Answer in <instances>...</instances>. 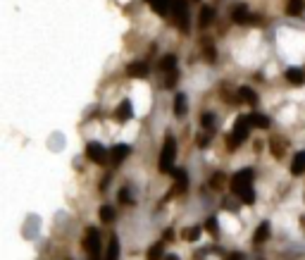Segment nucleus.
Masks as SVG:
<instances>
[{"instance_id": "1", "label": "nucleus", "mask_w": 305, "mask_h": 260, "mask_svg": "<svg viewBox=\"0 0 305 260\" xmlns=\"http://www.w3.org/2000/svg\"><path fill=\"white\" fill-rule=\"evenodd\" d=\"M232 191L241 198V203H255V191H253V172L241 169L232 177Z\"/></svg>"}, {"instance_id": "2", "label": "nucleus", "mask_w": 305, "mask_h": 260, "mask_svg": "<svg viewBox=\"0 0 305 260\" xmlns=\"http://www.w3.org/2000/svg\"><path fill=\"white\" fill-rule=\"evenodd\" d=\"M174 158H177V141L172 136H167L164 146H162V153H160V172H172Z\"/></svg>"}, {"instance_id": "3", "label": "nucleus", "mask_w": 305, "mask_h": 260, "mask_svg": "<svg viewBox=\"0 0 305 260\" xmlns=\"http://www.w3.org/2000/svg\"><path fill=\"white\" fill-rule=\"evenodd\" d=\"M251 115H241L238 119H236V124H234V131H232V139H229V143H232V148H236L241 141H246L248 139V131H251Z\"/></svg>"}, {"instance_id": "4", "label": "nucleus", "mask_w": 305, "mask_h": 260, "mask_svg": "<svg viewBox=\"0 0 305 260\" xmlns=\"http://www.w3.org/2000/svg\"><path fill=\"white\" fill-rule=\"evenodd\" d=\"M84 248H86V253H91V256H95V253H98V248H100V234H98V229H95V227H89V229H86Z\"/></svg>"}, {"instance_id": "5", "label": "nucleus", "mask_w": 305, "mask_h": 260, "mask_svg": "<svg viewBox=\"0 0 305 260\" xmlns=\"http://www.w3.org/2000/svg\"><path fill=\"white\" fill-rule=\"evenodd\" d=\"M186 15H188V5H186V0H174V5H172V19L179 24L181 29L186 26Z\"/></svg>"}, {"instance_id": "6", "label": "nucleus", "mask_w": 305, "mask_h": 260, "mask_svg": "<svg viewBox=\"0 0 305 260\" xmlns=\"http://www.w3.org/2000/svg\"><path fill=\"white\" fill-rule=\"evenodd\" d=\"M86 155H89V160L98 163V165H103V163L108 160V150L103 148L100 143H89V146H86Z\"/></svg>"}, {"instance_id": "7", "label": "nucleus", "mask_w": 305, "mask_h": 260, "mask_svg": "<svg viewBox=\"0 0 305 260\" xmlns=\"http://www.w3.org/2000/svg\"><path fill=\"white\" fill-rule=\"evenodd\" d=\"M129 153H131V148L126 146V143H117L115 148L110 150V160H112V165L117 167V165H122L126 158H129Z\"/></svg>"}, {"instance_id": "8", "label": "nucleus", "mask_w": 305, "mask_h": 260, "mask_svg": "<svg viewBox=\"0 0 305 260\" xmlns=\"http://www.w3.org/2000/svg\"><path fill=\"white\" fill-rule=\"evenodd\" d=\"M126 74L134 76V79H145L148 76V65L145 62H131L129 70H126Z\"/></svg>"}, {"instance_id": "9", "label": "nucleus", "mask_w": 305, "mask_h": 260, "mask_svg": "<svg viewBox=\"0 0 305 260\" xmlns=\"http://www.w3.org/2000/svg\"><path fill=\"white\" fill-rule=\"evenodd\" d=\"M305 172V150L301 153H296V158H293V163H291V174L293 177H301Z\"/></svg>"}, {"instance_id": "10", "label": "nucleus", "mask_w": 305, "mask_h": 260, "mask_svg": "<svg viewBox=\"0 0 305 260\" xmlns=\"http://www.w3.org/2000/svg\"><path fill=\"white\" fill-rule=\"evenodd\" d=\"M232 19L236 22V24H246L248 19H251V10L246 7V5H236L232 12Z\"/></svg>"}, {"instance_id": "11", "label": "nucleus", "mask_w": 305, "mask_h": 260, "mask_svg": "<svg viewBox=\"0 0 305 260\" xmlns=\"http://www.w3.org/2000/svg\"><path fill=\"white\" fill-rule=\"evenodd\" d=\"M212 19H215V10H212L210 5H203V7H200V17H198V24L205 29V26H208Z\"/></svg>"}, {"instance_id": "12", "label": "nucleus", "mask_w": 305, "mask_h": 260, "mask_svg": "<svg viewBox=\"0 0 305 260\" xmlns=\"http://www.w3.org/2000/svg\"><path fill=\"white\" fill-rule=\"evenodd\" d=\"M145 2H148V5L158 12V15H164V12L174 5V0H145Z\"/></svg>"}, {"instance_id": "13", "label": "nucleus", "mask_w": 305, "mask_h": 260, "mask_svg": "<svg viewBox=\"0 0 305 260\" xmlns=\"http://www.w3.org/2000/svg\"><path fill=\"white\" fill-rule=\"evenodd\" d=\"M286 79L293 84V86H301L305 81V74L298 70V67H291V70H286Z\"/></svg>"}, {"instance_id": "14", "label": "nucleus", "mask_w": 305, "mask_h": 260, "mask_svg": "<svg viewBox=\"0 0 305 260\" xmlns=\"http://www.w3.org/2000/svg\"><path fill=\"white\" fill-rule=\"evenodd\" d=\"M105 260H119V239H117V236H112V239H110Z\"/></svg>"}, {"instance_id": "15", "label": "nucleus", "mask_w": 305, "mask_h": 260, "mask_svg": "<svg viewBox=\"0 0 305 260\" xmlns=\"http://www.w3.org/2000/svg\"><path fill=\"white\" fill-rule=\"evenodd\" d=\"M269 239V224L267 222H262L258 229H255V236H253V241L255 243H265Z\"/></svg>"}, {"instance_id": "16", "label": "nucleus", "mask_w": 305, "mask_h": 260, "mask_svg": "<svg viewBox=\"0 0 305 260\" xmlns=\"http://www.w3.org/2000/svg\"><path fill=\"white\" fill-rule=\"evenodd\" d=\"M303 10H305V0H288L286 12L291 15V17H298V15H301Z\"/></svg>"}, {"instance_id": "17", "label": "nucleus", "mask_w": 305, "mask_h": 260, "mask_svg": "<svg viewBox=\"0 0 305 260\" xmlns=\"http://www.w3.org/2000/svg\"><path fill=\"white\" fill-rule=\"evenodd\" d=\"M238 95H241V100H246V103H251V105H258V95H255V91L248 89V86H243V89L238 91Z\"/></svg>"}, {"instance_id": "18", "label": "nucleus", "mask_w": 305, "mask_h": 260, "mask_svg": "<svg viewBox=\"0 0 305 260\" xmlns=\"http://www.w3.org/2000/svg\"><path fill=\"white\" fill-rule=\"evenodd\" d=\"M174 112H177V117H184L186 115V95L179 93L177 98H174Z\"/></svg>"}, {"instance_id": "19", "label": "nucleus", "mask_w": 305, "mask_h": 260, "mask_svg": "<svg viewBox=\"0 0 305 260\" xmlns=\"http://www.w3.org/2000/svg\"><path fill=\"white\" fill-rule=\"evenodd\" d=\"M251 122H253V127H258V129H267L269 127V117H265V115H251Z\"/></svg>"}, {"instance_id": "20", "label": "nucleus", "mask_w": 305, "mask_h": 260, "mask_svg": "<svg viewBox=\"0 0 305 260\" xmlns=\"http://www.w3.org/2000/svg\"><path fill=\"white\" fill-rule=\"evenodd\" d=\"M162 253H164V243H155V246H150V251H148V260H160Z\"/></svg>"}, {"instance_id": "21", "label": "nucleus", "mask_w": 305, "mask_h": 260, "mask_svg": "<svg viewBox=\"0 0 305 260\" xmlns=\"http://www.w3.org/2000/svg\"><path fill=\"white\" fill-rule=\"evenodd\" d=\"M174 65H177V57H174V55H164L160 60V70H162V72H169V70L174 72Z\"/></svg>"}, {"instance_id": "22", "label": "nucleus", "mask_w": 305, "mask_h": 260, "mask_svg": "<svg viewBox=\"0 0 305 260\" xmlns=\"http://www.w3.org/2000/svg\"><path fill=\"white\" fill-rule=\"evenodd\" d=\"M174 177H177V191L184 193L186 191V172L184 169H174Z\"/></svg>"}, {"instance_id": "23", "label": "nucleus", "mask_w": 305, "mask_h": 260, "mask_svg": "<svg viewBox=\"0 0 305 260\" xmlns=\"http://www.w3.org/2000/svg\"><path fill=\"white\" fill-rule=\"evenodd\" d=\"M117 117H119V119H129V117H131V103H129V100H122V105H119V110H117Z\"/></svg>"}, {"instance_id": "24", "label": "nucleus", "mask_w": 305, "mask_h": 260, "mask_svg": "<svg viewBox=\"0 0 305 260\" xmlns=\"http://www.w3.org/2000/svg\"><path fill=\"white\" fill-rule=\"evenodd\" d=\"M100 220H103V222H112V220H115V208L103 205V208H100Z\"/></svg>"}, {"instance_id": "25", "label": "nucleus", "mask_w": 305, "mask_h": 260, "mask_svg": "<svg viewBox=\"0 0 305 260\" xmlns=\"http://www.w3.org/2000/svg\"><path fill=\"white\" fill-rule=\"evenodd\" d=\"M198 236H200V229H198V227L184 229V239H186V241H198Z\"/></svg>"}, {"instance_id": "26", "label": "nucleus", "mask_w": 305, "mask_h": 260, "mask_svg": "<svg viewBox=\"0 0 305 260\" xmlns=\"http://www.w3.org/2000/svg\"><path fill=\"white\" fill-rule=\"evenodd\" d=\"M205 229H208L210 234H217V220H215V217H210V220L205 222Z\"/></svg>"}, {"instance_id": "27", "label": "nucleus", "mask_w": 305, "mask_h": 260, "mask_svg": "<svg viewBox=\"0 0 305 260\" xmlns=\"http://www.w3.org/2000/svg\"><path fill=\"white\" fill-rule=\"evenodd\" d=\"M205 57H208V60H215V46H212V43H205Z\"/></svg>"}, {"instance_id": "28", "label": "nucleus", "mask_w": 305, "mask_h": 260, "mask_svg": "<svg viewBox=\"0 0 305 260\" xmlns=\"http://www.w3.org/2000/svg\"><path fill=\"white\" fill-rule=\"evenodd\" d=\"M282 150H284V146H282V141H272V153L279 158L282 155Z\"/></svg>"}, {"instance_id": "29", "label": "nucleus", "mask_w": 305, "mask_h": 260, "mask_svg": "<svg viewBox=\"0 0 305 260\" xmlns=\"http://www.w3.org/2000/svg\"><path fill=\"white\" fill-rule=\"evenodd\" d=\"M212 122H215V117H212V115H203V127H208V129H210V127H212Z\"/></svg>"}, {"instance_id": "30", "label": "nucleus", "mask_w": 305, "mask_h": 260, "mask_svg": "<svg viewBox=\"0 0 305 260\" xmlns=\"http://www.w3.org/2000/svg\"><path fill=\"white\" fill-rule=\"evenodd\" d=\"M222 182H224V174H215V179H212V186H215V189H219V186H222Z\"/></svg>"}, {"instance_id": "31", "label": "nucleus", "mask_w": 305, "mask_h": 260, "mask_svg": "<svg viewBox=\"0 0 305 260\" xmlns=\"http://www.w3.org/2000/svg\"><path fill=\"white\" fill-rule=\"evenodd\" d=\"M119 198H122L124 203H131V201H129V191H126V189H122V191H119Z\"/></svg>"}, {"instance_id": "32", "label": "nucleus", "mask_w": 305, "mask_h": 260, "mask_svg": "<svg viewBox=\"0 0 305 260\" xmlns=\"http://www.w3.org/2000/svg\"><path fill=\"white\" fill-rule=\"evenodd\" d=\"M227 260H241V253H232V256H227Z\"/></svg>"}, {"instance_id": "33", "label": "nucleus", "mask_w": 305, "mask_h": 260, "mask_svg": "<svg viewBox=\"0 0 305 260\" xmlns=\"http://www.w3.org/2000/svg\"><path fill=\"white\" fill-rule=\"evenodd\" d=\"M167 260H179L177 256H167Z\"/></svg>"}]
</instances>
